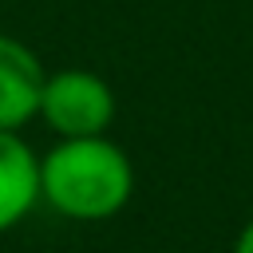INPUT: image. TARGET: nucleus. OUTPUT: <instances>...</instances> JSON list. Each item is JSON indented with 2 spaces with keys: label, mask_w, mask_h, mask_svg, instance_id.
<instances>
[{
  "label": "nucleus",
  "mask_w": 253,
  "mask_h": 253,
  "mask_svg": "<svg viewBox=\"0 0 253 253\" xmlns=\"http://www.w3.org/2000/svg\"><path fill=\"white\" fill-rule=\"evenodd\" d=\"M134 194V166L107 134L59 138L40 158V202L67 221H107Z\"/></svg>",
  "instance_id": "1"
},
{
  "label": "nucleus",
  "mask_w": 253,
  "mask_h": 253,
  "mask_svg": "<svg viewBox=\"0 0 253 253\" xmlns=\"http://www.w3.org/2000/svg\"><path fill=\"white\" fill-rule=\"evenodd\" d=\"M36 119H43L59 138L107 134L115 123V91L99 71H87V67L47 71Z\"/></svg>",
  "instance_id": "2"
},
{
  "label": "nucleus",
  "mask_w": 253,
  "mask_h": 253,
  "mask_svg": "<svg viewBox=\"0 0 253 253\" xmlns=\"http://www.w3.org/2000/svg\"><path fill=\"white\" fill-rule=\"evenodd\" d=\"M43 79L40 55L24 40L0 32V130H20L40 115Z\"/></svg>",
  "instance_id": "3"
},
{
  "label": "nucleus",
  "mask_w": 253,
  "mask_h": 253,
  "mask_svg": "<svg viewBox=\"0 0 253 253\" xmlns=\"http://www.w3.org/2000/svg\"><path fill=\"white\" fill-rule=\"evenodd\" d=\"M40 206V154L20 130H0V233L16 229Z\"/></svg>",
  "instance_id": "4"
},
{
  "label": "nucleus",
  "mask_w": 253,
  "mask_h": 253,
  "mask_svg": "<svg viewBox=\"0 0 253 253\" xmlns=\"http://www.w3.org/2000/svg\"><path fill=\"white\" fill-rule=\"evenodd\" d=\"M233 253H253V217L241 225V233L233 237Z\"/></svg>",
  "instance_id": "5"
}]
</instances>
